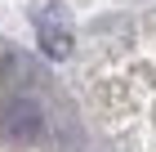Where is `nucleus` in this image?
Instances as JSON below:
<instances>
[{
	"instance_id": "obj_2",
	"label": "nucleus",
	"mask_w": 156,
	"mask_h": 152,
	"mask_svg": "<svg viewBox=\"0 0 156 152\" xmlns=\"http://www.w3.org/2000/svg\"><path fill=\"white\" fill-rule=\"evenodd\" d=\"M36 40L49 58H67L72 54V27H67V13L62 5H45L36 13Z\"/></svg>"
},
{
	"instance_id": "obj_3",
	"label": "nucleus",
	"mask_w": 156,
	"mask_h": 152,
	"mask_svg": "<svg viewBox=\"0 0 156 152\" xmlns=\"http://www.w3.org/2000/svg\"><path fill=\"white\" fill-rule=\"evenodd\" d=\"M0 81L5 85H31V63H27L23 54L5 49V58H0Z\"/></svg>"
},
{
	"instance_id": "obj_1",
	"label": "nucleus",
	"mask_w": 156,
	"mask_h": 152,
	"mask_svg": "<svg viewBox=\"0 0 156 152\" xmlns=\"http://www.w3.org/2000/svg\"><path fill=\"white\" fill-rule=\"evenodd\" d=\"M45 134V112L40 103L23 98V94H13V98H0V139L9 143H31Z\"/></svg>"
}]
</instances>
